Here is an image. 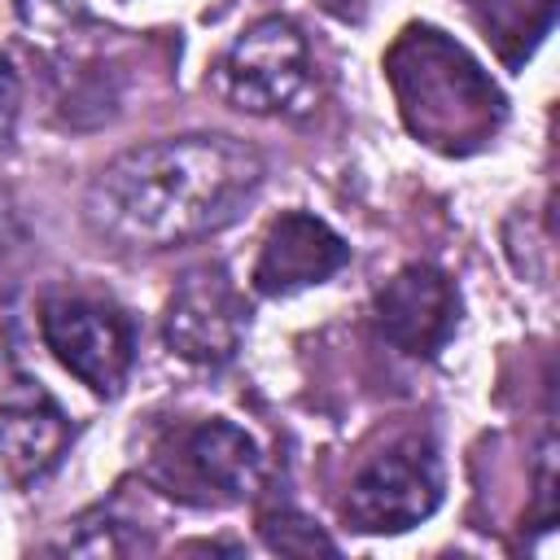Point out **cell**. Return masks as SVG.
Returning a JSON list of instances; mask_svg holds the SVG:
<instances>
[{
  "label": "cell",
  "mask_w": 560,
  "mask_h": 560,
  "mask_svg": "<svg viewBox=\"0 0 560 560\" xmlns=\"http://www.w3.org/2000/svg\"><path fill=\"white\" fill-rule=\"evenodd\" d=\"M262 158L232 136H175L118 153L88 188V223L127 249H166L228 228L258 192Z\"/></svg>",
  "instance_id": "6da1fadb"
},
{
  "label": "cell",
  "mask_w": 560,
  "mask_h": 560,
  "mask_svg": "<svg viewBox=\"0 0 560 560\" xmlns=\"http://www.w3.org/2000/svg\"><path fill=\"white\" fill-rule=\"evenodd\" d=\"M385 79L407 131L446 158L477 153L508 118V101L481 61L446 31L424 22H411L389 44Z\"/></svg>",
  "instance_id": "7a4b0ae2"
},
{
  "label": "cell",
  "mask_w": 560,
  "mask_h": 560,
  "mask_svg": "<svg viewBox=\"0 0 560 560\" xmlns=\"http://www.w3.org/2000/svg\"><path fill=\"white\" fill-rule=\"evenodd\" d=\"M144 477L162 494L192 508H228L258 490V442L232 420H184L149 442Z\"/></svg>",
  "instance_id": "3957f363"
},
{
  "label": "cell",
  "mask_w": 560,
  "mask_h": 560,
  "mask_svg": "<svg viewBox=\"0 0 560 560\" xmlns=\"http://www.w3.org/2000/svg\"><path fill=\"white\" fill-rule=\"evenodd\" d=\"M214 92L245 114H293L315 92V57L298 22L258 18L214 66Z\"/></svg>",
  "instance_id": "277c9868"
},
{
  "label": "cell",
  "mask_w": 560,
  "mask_h": 560,
  "mask_svg": "<svg viewBox=\"0 0 560 560\" xmlns=\"http://www.w3.org/2000/svg\"><path fill=\"white\" fill-rule=\"evenodd\" d=\"M438 503H442V459L429 442L407 438L372 455L354 472L341 499V521L359 534H398L433 516Z\"/></svg>",
  "instance_id": "5b68a950"
},
{
  "label": "cell",
  "mask_w": 560,
  "mask_h": 560,
  "mask_svg": "<svg viewBox=\"0 0 560 560\" xmlns=\"http://www.w3.org/2000/svg\"><path fill=\"white\" fill-rule=\"evenodd\" d=\"M39 332L57 363L74 372L92 394L114 398L122 389L136 359V332L118 306L92 298H48L39 306Z\"/></svg>",
  "instance_id": "8992f818"
},
{
  "label": "cell",
  "mask_w": 560,
  "mask_h": 560,
  "mask_svg": "<svg viewBox=\"0 0 560 560\" xmlns=\"http://www.w3.org/2000/svg\"><path fill=\"white\" fill-rule=\"evenodd\" d=\"M245 319H249V306L236 293V284L228 280V271L197 267L175 284V293L166 302L162 332H166V346L184 363L219 368L236 354V346L245 337Z\"/></svg>",
  "instance_id": "52a82bcc"
},
{
  "label": "cell",
  "mask_w": 560,
  "mask_h": 560,
  "mask_svg": "<svg viewBox=\"0 0 560 560\" xmlns=\"http://www.w3.org/2000/svg\"><path fill=\"white\" fill-rule=\"evenodd\" d=\"M372 315H376L381 337L394 350H402L411 359H429L455 332L459 293H455L446 271H438L429 262H411V267H402L398 276H389L376 289Z\"/></svg>",
  "instance_id": "ba28073f"
},
{
  "label": "cell",
  "mask_w": 560,
  "mask_h": 560,
  "mask_svg": "<svg viewBox=\"0 0 560 560\" xmlns=\"http://www.w3.org/2000/svg\"><path fill=\"white\" fill-rule=\"evenodd\" d=\"M70 446V420L57 398L0 359V455L18 481H39L57 468L61 451Z\"/></svg>",
  "instance_id": "9c48e42d"
},
{
  "label": "cell",
  "mask_w": 560,
  "mask_h": 560,
  "mask_svg": "<svg viewBox=\"0 0 560 560\" xmlns=\"http://www.w3.org/2000/svg\"><path fill=\"white\" fill-rule=\"evenodd\" d=\"M346 262H350V245L324 219L306 210H289L267 228L249 280L262 298H289L298 289L324 284Z\"/></svg>",
  "instance_id": "30bf717a"
},
{
  "label": "cell",
  "mask_w": 560,
  "mask_h": 560,
  "mask_svg": "<svg viewBox=\"0 0 560 560\" xmlns=\"http://www.w3.org/2000/svg\"><path fill=\"white\" fill-rule=\"evenodd\" d=\"M508 66H521L556 18V0H464Z\"/></svg>",
  "instance_id": "8fae6325"
},
{
  "label": "cell",
  "mask_w": 560,
  "mask_h": 560,
  "mask_svg": "<svg viewBox=\"0 0 560 560\" xmlns=\"http://www.w3.org/2000/svg\"><path fill=\"white\" fill-rule=\"evenodd\" d=\"M262 538H267V547L271 551H289V556H315V551H337V542L332 538H324L306 516H298V512H267L262 516Z\"/></svg>",
  "instance_id": "7c38bea8"
},
{
  "label": "cell",
  "mask_w": 560,
  "mask_h": 560,
  "mask_svg": "<svg viewBox=\"0 0 560 560\" xmlns=\"http://www.w3.org/2000/svg\"><path fill=\"white\" fill-rule=\"evenodd\" d=\"M18 114H22V83H18V70L9 66V57H0V153L13 149Z\"/></svg>",
  "instance_id": "4fadbf2b"
},
{
  "label": "cell",
  "mask_w": 560,
  "mask_h": 560,
  "mask_svg": "<svg viewBox=\"0 0 560 560\" xmlns=\"http://www.w3.org/2000/svg\"><path fill=\"white\" fill-rule=\"evenodd\" d=\"M368 4H372V0H324V9H332L337 18H359Z\"/></svg>",
  "instance_id": "5bb4252c"
}]
</instances>
